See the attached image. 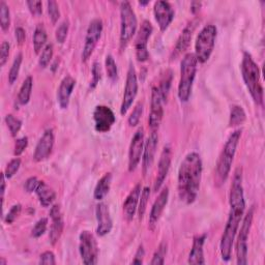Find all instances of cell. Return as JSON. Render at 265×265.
Returning <instances> with one entry per match:
<instances>
[{"mask_svg":"<svg viewBox=\"0 0 265 265\" xmlns=\"http://www.w3.org/2000/svg\"><path fill=\"white\" fill-rule=\"evenodd\" d=\"M142 113H143V104L142 103H138L134 110H132V112L130 113L128 119H127V122L129 124V126H136L137 124H139L140 122V119H141V116H142Z\"/></svg>","mask_w":265,"mask_h":265,"instance_id":"60d3db41","label":"cell"},{"mask_svg":"<svg viewBox=\"0 0 265 265\" xmlns=\"http://www.w3.org/2000/svg\"><path fill=\"white\" fill-rule=\"evenodd\" d=\"M167 255V244L162 242L158 250L154 252L152 259L150 261L151 265H163L165 263V258Z\"/></svg>","mask_w":265,"mask_h":265,"instance_id":"f35d334b","label":"cell"},{"mask_svg":"<svg viewBox=\"0 0 265 265\" xmlns=\"http://www.w3.org/2000/svg\"><path fill=\"white\" fill-rule=\"evenodd\" d=\"M112 173L108 172L98 182L94 192V197L96 200L101 201L108 195L112 184Z\"/></svg>","mask_w":265,"mask_h":265,"instance_id":"83f0119b","label":"cell"},{"mask_svg":"<svg viewBox=\"0 0 265 265\" xmlns=\"http://www.w3.org/2000/svg\"><path fill=\"white\" fill-rule=\"evenodd\" d=\"M53 52H54V49L52 43H47V46L40 52L39 59H38V64L41 69H46L50 64L53 58Z\"/></svg>","mask_w":265,"mask_h":265,"instance_id":"1f68e13d","label":"cell"},{"mask_svg":"<svg viewBox=\"0 0 265 265\" xmlns=\"http://www.w3.org/2000/svg\"><path fill=\"white\" fill-rule=\"evenodd\" d=\"M32 87H33V79L31 76H28L24 80L18 95V103L20 105L24 106L29 103L31 93H32Z\"/></svg>","mask_w":265,"mask_h":265,"instance_id":"f546056e","label":"cell"},{"mask_svg":"<svg viewBox=\"0 0 265 265\" xmlns=\"http://www.w3.org/2000/svg\"><path fill=\"white\" fill-rule=\"evenodd\" d=\"M50 217L52 220L51 228H50V233H49V239L52 246H55L58 240L60 239L63 228H64V220H63V215L61 212L60 205L55 204L51 207L50 210Z\"/></svg>","mask_w":265,"mask_h":265,"instance_id":"ffe728a7","label":"cell"},{"mask_svg":"<svg viewBox=\"0 0 265 265\" xmlns=\"http://www.w3.org/2000/svg\"><path fill=\"white\" fill-rule=\"evenodd\" d=\"M244 82L256 105H263V86L261 83V73L250 53L245 52L240 65Z\"/></svg>","mask_w":265,"mask_h":265,"instance_id":"3957f363","label":"cell"},{"mask_svg":"<svg viewBox=\"0 0 265 265\" xmlns=\"http://www.w3.org/2000/svg\"><path fill=\"white\" fill-rule=\"evenodd\" d=\"M141 185L138 184L135 186L129 194L127 195L124 203H123V212L125 214V217L127 220H131L135 216V213L138 209L140 194H141Z\"/></svg>","mask_w":265,"mask_h":265,"instance_id":"d4e9b609","label":"cell"},{"mask_svg":"<svg viewBox=\"0 0 265 265\" xmlns=\"http://www.w3.org/2000/svg\"><path fill=\"white\" fill-rule=\"evenodd\" d=\"M79 252L82 261L86 265L98 263L99 246L95 235L90 231H82L79 236Z\"/></svg>","mask_w":265,"mask_h":265,"instance_id":"9c48e42d","label":"cell"},{"mask_svg":"<svg viewBox=\"0 0 265 265\" xmlns=\"http://www.w3.org/2000/svg\"><path fill=\"white\" fill-rule=\"evenodd\" d=\"M216 35L217 29L212 24L204 26L198 33L195 42L194 54L199 63H205L210 58L214 49Z\"/></svg>","mask_w":265,"mask_h":265,"instance_id":"8992f818","label":"cell"},{"mask_svg":"<svg viewBox=\"0 0 265 265\" xmlns=\"http://www.w3.org/2000/svg\"><path fill=\"white\" fill-rule=\"evenodd\" d=\"M166 100L164 99L159 86H153L151 92V103H150V114L148 118V123L151 131H157L159 128L163 116H164V104Z\"/></svg>","mask_w":265,"mask_h":265,"instance_id":"7c38bea8","label":"cell"},{"mask_svg":"<svg viewBox=\"0 0 265 265\" xmlns=\"http://www.w3.org/2000/svg\"><path fill=\"white\" fill-rule=\"evenodd\" d=\"M15 33H16V39H17L18 43H19V45H22V43L26 39V32H25V30L22 27H18V28H16Z\"/></svg>","mask_w":265,"mask_h":265,"instance_id":"db71d44e","label":"cell"},{"mask_svg":"<svg viewBox=\"0 0 265 265\" xmlns=\"http://www.w3.org/2000/svg\"><path fill=\"white\" fill-rule=\"evenodd\" d=\"M158 141L159 137L157 131H151V134L149 135L144 144V150L142 154V172L144 176L147 175L154 162V157L158 148Z\"/></svg>","mask_w":265,"mask_h":265,"instance_id":"44dd1931","label":"cell"},{"mask_svg":"<svg viewBox=\"0 0 265 265\" xmlns=\"http://www.w3.org/2000/svg\"><path fill=\"white\" fill-rule=\"evenodd\" d=\"M152 31H153V27L151 23L147 20L143 21L135 39L136 57H137V60L140 62H145L149 58L147 43L151 36Z\"/></svg>","mask_w":265,"mask_h":265,"instance_id":"4fadbf2b","label":"cell"},{"mask_svg":"<svg viewBox=\"0 0 265 265\" xmlns=\"http://www.w3.org/2000/svg\"><path fill=\"white\" fill-rule=\"evenodd\" d=\"M149 197H150V189L148 187H144L140 194V199H139V204H138V209H137L140 220L143 218V216L145 214Z\"/></svg>","mask_w":265,"mask_h":265,"instance_id":"e575fe53","label":"cell"},{"mask_svg":"<svg viewBox=\"0 0 265 265\" xmlns=\"http://www.w3.org/2000/svg\"><path fill=\"white\" fill-rule=\"evenodd\" d=\"M48 227V218L41 217L35 223L33 229L31 230V236L34 238H38L41 235L45 234Z\"/></svg>","mask_w":265,"mask_h":265,"instance_id":"ab89813d","label":"cell"},{"mask_svg":"<svg viewBox=\"0 0 265 265\" xmlns=\"http://www.w3.org/2000/svg\"><path fill=\"white\" fill-rule=\"evenodd\" d=\"M20 166H21V159H19V158L13 159L7 165V168H6V171H5V175H6L7 180H11L13 178V176L19 171Z\"/></svg>","mask_w":265,"mask_h":265,"instance_id":"7bdbcfd3","label":"cell"},{"mask_svg":"<svg viewBox=\"0 0 265 265\" xmlns=\"http://www.w3.org/2000/svg\"><path fill=\"white\" fill-rule=\"evenodd\" d=\"M103 32V21L101 19H94L87 28L85 43L82 52V61L86 62L90 59L98 45Z\"/></svg>","mask_w":265,"mask_h":265,"instance_id":"30bf717a","label":"cell"},{"mask_svg":"<svg viewBox=\"0 0 265 265\" xmlns=\"http://www.w3.org/2000/svg\"><path fill=\"white\" fill-rule=\"evenodd\" d=\"M0 24L4 31L9 30L11 25V12L9 6L5 2H0Z\"/></svg>","mask_w":265,"mask_h":265,"instance_id":"d6a6232c","label":"cell"},{"mask_svg":"<svg viewBox=\"0 0 265 265\" xmlns=\"http://www.w3.org/2000/svg\"><path fill=\"white\" fill-rule=\"evenodd\" d=\"M229 216L219 242L220 256L226 262L231 259L232 247L246 210V200L242 187V170L239 167L235 170L233 175L229 194Z\"/></svg>","mask_w":265,"mask_h":265,"instance_id":"6da1fadb","label":"cell"},{"mask_svg":"<svg viewBox=\"0 0 265 265\" xmlns=\"http://www.w3.org/2000/svg\"><path fill=\"white\" fill-rule=\"evenodd\" d=\"M171 161H172V149L170 145H165L160 160H159V165H158V173H157V178L154 181V185H153V191L157 193L158 191H160V189L162 188L168 172L170 170V166H171Z\"/></svg>","mask_w":265,"mask_h":265,"instance_id":"e0dca14e","label":"cell"},{"mask_svg":"<svg viewBox=\"0 0 265 265\" xmlns=\"http://www.w3.org/2000/svg\"><path fill=\"white\" fill-rule=\"evenodd\" d=\"M10 42L9 41H3L2 47H0V65L5 67V64L7 63L9 56H10Z\"/></svg>","mask_w":265,"mask_h":265,"instance_id":"7dc6e473","label":"cell"},{"mask_svg":"<svg viewBox=\"0 0 265 265\" xmlns=\"http://www.w3.org/2000/svg\"><path fill=\"white\" fill-rule=\"evenodd\" d=\"M138 94V79L136 70L132 64H129L127 75H126V82L124 87V94L122 103L120 106V114L124 115L131 107Z\"/></svg>","mask_w":265,"mask_h":265,"instance_id":"8fae6325","label":"cell"},{"mask_svg":"<svg viewBox=\"0 0 265 265\" xmlns=\"http://www.w3.org/2000/svg\"><path fill=\"white\" fill-rule=\"evenodd\" d=\"M171 82H172V73H171V71H167L165 73V75L163 76V78L161 79V83L158 85L166 102H167V98H168L169 91L171 87Z\"/></svg>","mask_w":265,"mask_h":265,"instance_id":"74e56055","label":"cell"},{"mask_svg":"<svg viewBox=\"0 0 265 265\" xmlns=\"http://www.w3.org/2000/svg\"><path fill=\"white\" fill-rule=\"evenodd\" d=\"M39 263L41 264H56V260H55V255L53 252L51 251H46L43 252L40 256H39Z\"/></svg>","mask_w":265,"mask_h":265,"instance_id":"681fc988","label":"cell"},{"mask_svg":"<svg viewBox=\"0 0 265 265\" xmlns=\"http://www.w3.org/2000/svg\"><path fill=\"white\" fill-rule=\"evenodd\" d=\"M168 200H169V189L168 188H164L158 198L156 199L152 207H151V210H150V214H149V220H148V227L151 231H153L159 223V220L162 216V213L168 203Z\"/></svg>","mask_w":265,"mask_h":265,"instance_id":"7402d4cb","label":"cell"},{"mask_svg":"<svg viewBox=\"0 0 265 265\" xmlns=\"http://www.w3.org/2000/svg\"><path fill=\"white\" fill-rule=\"evenodd\" d=\"M144 129L143 127H140L136 132L134 137L131 138L129 148H128V171L132 172L135 171L138 167L143 150H144Z\"/></svg>","mask_w":265,"mask_h":265,"instance_id":"5bb4252c","label":"cell"},{"mask_svg":"<svg viewBox=\"0 0 265 265\" xmlns=\"http://www.w3.org/2000/svg\"><path fill=\"white\" fill-rule=\"evenodd\" d=\"M149 4V2H139V5L140 6H146V5H148Z\"/></svg>","mask_w":265,"mask_h":265,"instance_id":"680465c9","label":"cell"},{"mask_svg":"<svg viewBox=\"0 0 265 265\" xmlns=\"http://www.w3.org/2000/svg\"><path fill=\"white\" fill-rule=\"evenodd\" d=\"M22 211V205L21 204H15L14 206H12V208L10 209V211L8 212V214L5 217V222L8 225L13 224L15 220L18 218V216L20 215Z\"/></svg>","mask_w":265,"mask_h":265,"instance_id":"f6af8a7d","label":"cell"},{"mask_svg":"<svg viewBox=\"0 0 265 265\" xmlns=\"http://www.w3.org/2000/svg\"><path fill=\"white\" fill-rule=\"evenodd\" d=\"M197 26H198V21L194 20V21H191L185 27V29L183 30L182 34L180 35V37L178 39V42H176L173 54H172V57L175 58V57L180 56L182 53H184L189 48L192 36H193V33H194V31H195Z\"/></svg>","mask_w":265,"mask_h":265,"instance_id":"603a6c76","label":"cell"},{"mask_svg":"<svg viewBox=\"0 0 265 265\" xmlns=\"http://www.w3.org/2000/svg\"><path fill=\"white\" fill-rule=\"evenodd\" d=\"M254 211L255 207L252 206L246 215L242 217L241 226H239L237 231V238H236V263L238 265H246L248 263V239L249 234L252 228L253 218H254Z\"/></svg>","mask_w":265,"mask_h":265,"instance_id":"ba28073f","label":"cell"},{"mask_svg":"<svg viewBox=\"0 0 265 265\" xmlns=\"http://www.w3.org/2000/svg\"><path fill=\"white\" fill-rule=\"evenodd\" d=\"M198 61L194 53H188L184 56L181 63V79L179 84V99L187 103L192 95L193 85L196 78Z\"/></svg>","mask_w":265,"mask_h":265,"instance_id":"5b68a950","label":"cell"},{"mask_svg":"<svg viewBox=\"0 0 265 265\" xmlns=\"http://www.w3.org/2000/svg\"><path fill=\"white\" fill-rule=\"evenodd\" d=\"M76 86V80L72 76H67L60 82L57 91V102L61 109H67L70 104V99Z\"/></svg>","mask_w":265,"mask_h":265,"instance_id":"cb8c5ba5","label":"cell"},{"mask_svg":"<svg viewBox=\"0 0 265 265\" xmlns=\"http://www.w3.org/2000/svg\"><path fill=\"white\" fill-rule=\"evenodd\" d=\"M105 67L107 71V75L111 81H116L118 78V71H117V65L116 62L113 58L112 55H107L105 59Z\"/></svg>","mask_w":265,"mask_h":265,"instance_id":"8d00e7d4","label":"cell"},{"mask_svg":"<svg viewBox=\"0 0 265 265\" xmlns=\"http://www.w3.org/2000/svg\"><path fill=\"white\" fill-rule=\"evenodd\" d=\"M6 123L11 131V134L13 137H16L18 135V132L20 131L22 127V121L18 118H16L13 114H8L5 118Z\"/></svg>","mask_w":265,"mask_h":265,"instance_id":"d590c367","label":"cell"},{"mask_svg":"<svg viewBox=\"0 0 265 265\" xmlns=\"http://www.w3.org/2000/svg\"><path fill=\"white\" fill-rule=\"evenodd\" d=\"M138 26V21L134 10L128 2L120 4V49L124 50L128 42L135 35Z\"/></svg>","mask_w":265,"mask_h":265,"instance_id":"52a82bcc","label":"cell"},{"mask_svg":"<svg viewBox=\"0 0 265 265\" xmlns=\"http://www.w3.org/2000/svg\"><path fill=\"white\" fill-rule=\"evenodd\" d=\"M28 146V138L27 137H22L20 139H17L15 142V147H14V154L16 157H20L24 150Z\"/></svg>","mask_w":265,"mask_h":265,"instance_id":"c3c4849f","label":"cell"},{"mask_svg":"<svg viewBox=\"0 0 265 265\" xmlns=\"http://www.w3.org/2000/svg\"><path fill=\"white\" fill-rule=\"evenodd\" d=\"M6 175H5V172L2 173V186H0V194H2V196H0V198H2V205L4 207V203H5V194H6V188H7V184H6Z\"/></svg>","mask_w":265,"mask_h":265,"instance_id":"11a10c76","label":"cell"},{"mask_svg":"<svg viewBox=\"0 0 265 265\" xmlns=\"http://www.w3.org/2000/svg\"><path fill=\"white\" fill-rule=\"evenodd\" d=\"M47 31L42 24H37L33 33V49L35 54H39L47 45Z\"/></svg>","mask_w":265,"mask_h":265,"instance_id":"f1b7e54d","label":"cell"},{"mask_svg":"<svg viewBox=\"0 0 265 265\" xmlns=\"http://www.w3.org/2000/svg\"><path fill=\"white\" fill-rule=\"evenodd\" d=\"M200 8H201V3H196V2H194V3L191 4V12H192L193 14H196L197 12H199Z\"/></svg>","mask_w":265,"mask_h":265,"instance_id":"9f6ffc18","label":"cell"},{"mask_svg":"<svg viewBox=\"0 0 265 265\" xmlns=\"http://www.w3.org/2000/svg\"><path fill=\"white\" fill-rule=\"evenodd\" d=\"M68 33H69V22L68 21H63L62 23H60V25L56 29V32H55L56 40L59 43H63L65 41V39H67Z\"/></svg>","mask_w":265,"mask_h":265,"instance_id":"bcb514c9","label":"cell"},{"mask_svg":"<svg viewBox=\"0 0 265 265\" xmlns=\"http://www.w3.org/2000/svg\"><path fill=\"white\" fill-rule=\"evenodd\" d=\"M38 184H39V181L35 178V176H31V178H29V179L26 181V183H25V186H24L25 191H26L27 193L35 192V190H36Z\"/></svg>","mask_w":265,"mask_h":265,"instance_id":"816d5d0a","label":"cell"},{"mask_svg":"<svg viewBox=\"0 0 265 265\" xmlns=\"http://www.w3.org/2000/svg\"><path fill=\"white\" fill-rule=\"evenodd\" d=\"M47 7H48L49 18H50L52 24L55 25L60 18V11H59L58 4L56 2H53V0H50V2L47 3Z\"/></svg>","mask_w":265,"mask_h":265,"instance_id":"b9f144b4","label":"cell"},{"mask_svg":"<svg viewBox=\"0 0 265 265\" xmlns=\"http://www.w3.org/2000/svg\"><path fill=\"white\" fill-rule=\"evenodd\" d=\"M94 121L95 128L98 132H107L115 123L116 117L111 108L104 105H99L94 111Z\"/></svg>","mask_w":265,"mask_h":265,"instance_id":"9a60e30c","label":"cell"},{"mask_svg":"<svg viewBox=\"0 0 265 265\" xmlns=\"http://www.w3.org/2000/svg\"><path fill=\"white\" fill-rule=\"evenodd\" d=\"M35 194L38 198V201L41 206L43 207H49L50 205L53 204V202L56 199V193L55 191L48 186L45 182H39Z\"/></svg>","mask_w":265,"mask_h":265,"instance_id":"4316f807","label":"cell"},{"mask_svg":"<svg viewBox=\"0 0 265 265\" xmlns=\"http://www.w3.org/2000/svg\"><path fill=\"white\" fill-rule=\"evenodd\" d=\"M7 264H8V262L4 258H2V260H0V265H7Z\"/></svg>","mask_w":265,"mask_h":265,"instance_id":"6f0895ef","label":"cell"},{"mask_svg":"<svg viewBox=\"0 0 265 265\" xmlns=\"http://www.w3.org/2000/svg\"><path fill=\"white\" fill-rule=\"evenodd\" d=\"M22 61H23V54L19 53L15 57L14 62H13L12 67H11V70H10V73H9V83L11 85H13L17 81V79H18Z\"/></svg>","mask_w":265,"mask_h":265,"instance_id":"836d02e7","label":"cell"},{"mask_svg":"<svg viewBox=\"0 0 265 265\" xmlns=\"http://www.w3.org/2000/svg\"><path fill=\"white\" fill-rule=\"evenodd\" d=\"M54 146V131L52 128H48L43 132L40 139L38 140L34 153L33 160L35 162H42L47 160L53 149Z\"/></svg>","mask_w":265,"mask_h":265,"instance_id":"2e32d148","label":"cell"},{"mask_svg":"<svg viewBox=\"0 0 265 265\" xmlns=\"http://www.w3.org/2000/svg\"><path fill=\"white\" fill-rule=\"evenodd\" d=\"M92 74H93V79L90 84V88L93 91L98 86V84L100 83V81L102 79V69H101V64L99 62H95L93 64Z\"/></svg>","mask_w":265,"mask_h":265,"instance_id":"ee69618b","label":"cell"},{"mask_svg":"<svg viewBox=\"0 0 265 265\" xmlns=\"http://www.w3.org/2000/svg\"><path fill=\"white\" fill-rule=\"evenodd\" d=\"M96 215L98 220L97 234L101 237L106 236L113 228V220L108 205L103 202L99 203L96 207Z\"/></svg>","mask_w":265,"mask_h":265,"instance_id":"d6986e66","label":"cell"},{"mask_svg":"<svg viewBox=\"0 0 265 265\" xmlns=\"http://www.w3.org/2000/svg\"><path fill=\"white\" fill-rule=\"evenodd\" d=\"M247 119V115L245 110L241 106L234 105L231 107L230 110V117H229V126H237L242 124Z\"/></svg>","mask_w":265,"mask_h":265,"instance_id":"4dcf8cb0","label":"cell"},{"mask_svg":"<svg viewBox=\"0 0 265 265\" xmlns=\"http://www.w3.org/2000/svg\"><path fill=\"white\" fill-rule=\"evenodd\" d=\"M241 129L234 130L226 141L216 163V183L218 186L225 184L231 171V166L241 137Z\"/></svg>","mask_w":265,"mask_h":265,"instance_id":"277c9868","label":"cell"},{"mask_svg":"<svg viewBox=\"0 0 265 265\" xmlns=\"http://www.w3.org/2000/svg\"><path fill=\"white\" fill-rule=\"evenodd\" d=\"M154 19L162 32L166 31L174 19V10L167 2H157L153 7Z\"/></svg>","mask_w":265,"mask_h":265,"instance_id":"ac0fdd59","label":"cell"},{"mask_svg":"<svg viewBox=\"0 0 265 265\" xmlns=\"http://www.w3.org/2000/svg\"><path fill=\"white\" fill-rule=\"evenodd\" d=\"M202 170V160L197 152H190L187 154L180 166L178 191L180 199L186 204H193L198 197Z\"/></svg>","mask_w":265,"mask_h":265,"instance_id":"7a4b0ae2","label":"cell"},{"mask_svg":"<svg viewBox=\"0 0 265 265\" xmlns=\"http://www.w3.org/2000/svg\"><path fill=\"white\" fill-rule=\"evenodd\" d=\"M29 12L33 15V16H39L42 13V4L41 2H27L26 3Z\"/></svg>","mask_w":265,"mask_h":265,"instance_id":"f907efd6","label":"cell"},{"mask_svg":"<svg viewBox=\"0 0 265 265\" xmlns=\"http://www.w3.org/2000/svg\"><path fill=\"white\" fill-rule=\"evenodd\" d=\"M206 239V235H196L193 240V246L189 255L188 262L190 264H205V258H204V242Z\"/></svg>","mask_w":265,"mask_h":265,"instance_id":"484cf974","label":"cell"},{"mask_svg":"<svg viewBox=\"0 0 265 265\" xmlns=\"http://www.w3.org/2000/svg\"><path fill=\"white\" fill-rule=\"evenodd\" d=\"M144 256H145V250H144V247L141 245L138 248V250H137V252L135 254V257H134V259H132L131 263L132 264H142Z\"/></svg>","mask_w":265,"mask_h":265,"instance_id":"f5cc1de1","label":"cell"}]
</instances>
